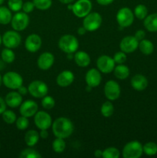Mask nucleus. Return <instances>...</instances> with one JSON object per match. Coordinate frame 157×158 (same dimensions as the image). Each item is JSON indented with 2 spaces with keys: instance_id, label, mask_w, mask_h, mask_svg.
<instances>
[{
  "instance_id": "obj_1",
  "label": "nucleus",
  "mask_w": 157,
  "mask_h": 158,
  "mask_svg": "<svg viewBox=\"0 0 157 158\" xmlns=\"http://www.w3.org/2000/svg\"><path fill=\"white\" fill-rule=\"evenodd\" d=\"M52 133L55 137L66 139L70 137L74 131L72 122L66 117H58L52 124Z\"/></svg>"
},
{
  "instance_id": "obj_2",
  "label": "nucleus",
  "mask_w": 157,
  "mask_h": 158,
  "mask_svg": "<svg viewBox=\"0 0 157 158\" xmlns=\"http://www.w3.org/2000/svg\"><path fill=\"white\" fill-rule=\"evenodd\" d=\"M78 46L79 43L76 37L70 34L62 35L58 43V48L66 54L75 53L78 50Z\"/></svg>"
},
{
  "instance_id": "obj_3",
  "label": "nucleus",
  "mask_w": 157,
  "mask_h": 158,
  "mask_svg": "<svg viewBox=\"0 0 157 158\" xmlns=\"http://www.w3.org/2000/svg\"><path fill=\"white\" fill-rule=\"evenodd\" d=\"M103 23V18L98 12H90L83 18V26L87 32H94L99 29Z\"/></svg>"
},
{
  "instance_id": "obj_4",
  "label": "nucleus",
  "mask_w": 157,
  "mask_h": 158,
  "mask_svg": "<svg viewBox=\"0 0 157 158\" xmlns=\"http://www.w3.org/2000/svg\"><path fill=\"white\" fill-rule=\"evenodd\" d=\"M143 154V145L137 140L129 142L123 149V157L124 158H139Z\"/></svg>"
},
{
  "instance_id": "obj_5",
  "label": "nucleus",
  "mask_w": 157,
  "mask_h": 158,
  "mask_svg": "<svg viewBox=\"0 0 157 158\" xmlns=\"http://www.w3.org/2000/svg\"><path fill=\"white\" fill-rule=\"evenodd\" d=\"M2 83L10 89H18L23 84V78L18 73L10 71L2 77Z\"/></svg>"
},
{
  "instance_id": "obj_6",
  "label": "nucleus",
  "mask_w": 157,
  "mask_h": 158,
  "mask_svg": "<svg viewBox=\"0 0 157 158\" xmlns=\"http://www.w3.org/2000/svg\"><path fill=\"white\" fill-rule=\"evenodd\" d=\"M29 94L35 98H42L49 92V87L46 83L41 80H34L29 83L28 86Z\"/></svg>"
},
{
  "instance_id": "obj_7",
  "label": "nucleus",
  "mask_w": 157,
  "mask_h": 158,
  "mask_svg": "<svg viewBox=\"0 0 157 158\" xmlns=\"http://www.w3.org/2000/svg\"><path fill=\"white\" fill-rule=\"evenodd\" d=\"M116 21L121 28L129 27L134 22V12L128 7L121 8L117 12Z\"/></svg>"
},
{
  "instance_id": "obj_8",
  "label": "nucleus",
  "mask_w": 157,
  "mask_h": 158,
  "mask_svg": "<svg viewBox=\"0 0 157 158\" xmlns=\"http://www.w3.org/2000/svg\"><path fill=\"white\" fill-rule=\"evenodd\" d=\"M29 24V17L27 13L24 12H17L12 16L11 25L14 30L23 31L28 27Z\"/></svg>"
},
{
  "instance_id": "obj_9",
  "label": "nucleus",
  "mask_w": 157,
  "mask_h": 158,
  "mask_svg": "<svg viewBox=\"0 0 157 158\" xmlns=\"http://www.w3.org/2000/svg\"><path fill=\"white\" fill-rule=\"evenodd\" d=\"M92 4L90 0H78L72 6V12L78 18H84L90 13Z\"/></svg>"
},
{
  "instance_id": "obj_10",
  "label": "nucleus",
  "mask_w": 157,
  "mask_h": 158,
  "mask_svg": "<svg viewBox=\"0 0 157 158\" xmlns=\"http://www.w3.org/2000/svg\"><path fill=\"white\" fill-rule=\"evenodd\" d=\"M22 42V37L18 31L9 30L2 35V43L6 48L15 49L18 47Z\"/></svg>"
},
{
  "instance_id": "obj_11",
  "label": "nucleus",
  "mask_w": 157,
  "mask_h": 158,
  "mask_svg": "<svg viewBox=\"0 0 157 158\" xmlns=\"http://www.w3.org/2000/svg\"><path fill=\"white\" fill-rule=\"evenodd\" d=\"M104 94L110 101H114L119 98L121 94V88L119 84L115 80H109L104 86Z\"/></svg>"
},
{
  "instance_id": "obj_12",
  "label": "nucleus",
  "mask_w": 157,
  "mask_h": 158,
  "mask_svg": "<svg viewBox=\"0 0 157 158\" xmlns=\"http://www.w3.org/2000/svg\"><path fill=\"white\" fill-rule=\"evenodd\" d=\"M34 123L39 130H48L52 127V117L46 111H38L34 115Z\"/></svg>"
},
{
  "instance_id": "obj_13",
  "label": "nucleus",
  "mask_w": 157,
  "mask_h": 158,
  "mask_svg": "<svg viewBox=\"0 0 157 158\" xmlns=\"http://www.w3.org/2000/svg\"><path fill=\"white\" fill-rule=\"evenodd\" d=\"M115 63L114 61L113 58L110 57L109 56L103 55L98 58L96 61L97 69L101 73L105 74L110 73L113 72V69L115 68Z\"/></svg>"
},
{
  "instance_id": "obj_14",
  "label": "nucleus",
  "mask_w": 157,
  "mask_h": 158,
  "mask_svg": "<svg viewBox=\"0 0 157 158\" xmlns=\"http://www.w3.org/2000/svg\"><path fill=\"white\" fill-rule=\"evenodd\" d=\"M139 42L134 35H128L124 37L119 43V49L126 53H132L139 47Z\"/></svg>"
},
{
  "instance_id": "obj_15",
  "label": "nucleus",
  "mask_w": 157,
  "mask_h": 158,
  "mask_svg": "<svg viewBox=\"0 0 157 158\" xmlns=\"http://www.w3.org/2000/svg\"><path fill=\"white\" fill-rule=\"evenodd\" d=\"M38 104L34 100H27L22 102L20 105L19 113L21 116H24L29 118V117H34V115L38 112Z\"/></svg>"
},
{
  "instance_id": "obj_16",
  "label": "nucleus",
  "mask_w": 157,
  "mask_h": 158,
  "mask_svg": "<svg viewBox=\"0 0 157 158\" xmlns=\"http://www.w3.org/2000/svg\"><path fill=\"white\" fill-rule=\"evenodd\" d=\"M42 39L38 35L35 33L28 35L25 40V47L26 50L30 52H35L39 50L42 46Z\"/></svg>"
},
{
  "instance_id": "obj_17",
  "label": "nucleus",
  "mask_w": 157,
  "mask_h": 158,
  "mask_svg": "<svg viewBox=\"0 0 157 158\" xmlns=\"http://www.w3.org/2000/svg\"><path fill=\"white\" fill-rule=\"evenodd\" d=\"M100 73L101 72L98 69H95V68L88 70L85 77L86 84L92 88L99 86L102 82V76Z\"/></svg>"
},
{
  "instance_id": "obj_18",
  "label": "nucleus",
  "mask_w": 157,
  "mask_h": 158,
  "mask_svg": "<svg viewBox=\"0 0 157 158\" xmlns=\"http://www.w3.org/2000/svg\"><path fill=\"white\" fill-rule=\"evenodd\" d=\"M55 57L53 54L49 52H44L38 56L37 60L38 67L42 70H48L54 64Z\"/></svg>"
},
{
  "instance_id": "obj_19",
  "label": "nucleus",
  "mask_w": 157,
  "mask_h": 158,
  "mask_svg": "<svg viewBox=\"0 0 157 158\" xmlns=\"http://www.w3.org/2000/svg\"><path fill=\"white\" fill-rule=\"evenodd\" d=\"M75 80L74 73L70 70H63L56 77V83L61 87L69 86Z\"/></svg>"
},
{
  "instance_id": "obj_20",
  "label": "nucleus",
  "mask_w": 157,
  "mask_h": 158,
  "mask_svg": "<svg viewBox=\"0 0 157 158\" xmlns=\"http://www.w3.org/2000/svg\"><path fill=\"white\" fill-rule=\"evenodd\" d=\"M130 83L132 87L136 91H143L146 89L148 86L147 78L142 74H136L133 76L130 80Z\"/></svg>"
},
{
  "instance_id": "obj_21",
  "label": "nucleus",
  "mask_w": 157,
  "mask_h": 158,
  "mask_svg": "<svg viewBox=\"0 0 157 158\" xmlns=\"http://www.w3.org/2000/svg\"><path fill=\"white\" fill-rule=\"evenodd\" d=\"M5 101L9 107L16 108L22 103V96L18 91H11L6 96Z\"/></svg>"
},
{
  "instance_id": "obj_22",
  "label": "nucleus",
  "mask_w": 157,
  "mask_h": 158,
  "mask_svg": "<svg viewBox=\"0 0 157 158\" xmlns=\"http://www.w3.org/2000/svg\"><path fill=\"white\" fill-rule=\"evenodd\" d=\"M74 60L79 67H87L91 63V58L89 54L84 51H76L74 55Z\"/></svg>"
},
{
  "instance_id": "obj_23",
  "label": "nucleus",
  "mask_w": 157,
  "mask_h": 158,
  "mask_svg": "<svg viewBox=\"0 0 157 158\" xmlns=\"http://www.w3.org/2000/svg\"><path fill=\"white\" fill-rule=\"evenodd\" d=\"M143 25L149 32H157V13H152L150 15H148L144 19Z\"/></svg>"
},
{
  "instance_id": "obj_24",
  "label": "nucleus",
  "mask_w": 157,
  "mask_h": 158,
  "mask_svg": "<svg viewBox=\"0 0 157 158\" xmlns=\"http://www.w3.org/2000/svg\"><path fill=\"white\" fill-rule=\"evenodd\" d=\"M39 138V133H38L35 130H29L25 134V143L29 148H32L38 143Z\"/></svg>"
},
{
  "instance_id": "obj_25",
  "label": "nucleus",
  "mask_w": 157,
  "mask_h": 158,
  "mask_svg": "<svg viewBox=\"0 0 157 158\" xmlns=\"http://www.w3.org/2000/svg\"><path fill=\"white\" fill-rule=\"evenodd\" d=\"M113 73L117 79L124 80L129 77V74H130V70H129V68L126 65L118 64L114 68Z\"/></svg>"
},
{
  "instance_id": "obj_26",
  "label": "nucleus",
  "mask_w": 157,
  "mask_h": 158,
  "mask_svg": "<svg viewBox=\"0 0 157 158\" xmlns=\"http://www.w3.org/2000/svg\"><path fill=\"white\" fill-rule=\"evenodd\" d=\"M139 49L140 52L146 56L151 55L154 51V45L150 40L143 39L139 43Z\"/></svg>"
},
{
  "instance_id": "obj_27",
  "label": "nucleus",
  "mask_w": 157,
  "mask_h": 158,
  "mask_svg": "<svg viewBox=\"0 0 157 158\" xmlns=\"http://www.w3.org/2000/svg\"><path fill=\"white\" fill-rule=\"evenodd\" d=\"M12 19V12L9 8L0 6V24L8 25Z\"/></svg>"
},
{
  "instance_id": "obj_28",
  "label": "nucleus",
  "mask_w": 157,
  "mask_h": 158,
  "mask_svg": "<svg viewBox=\"0 0 157 158\" xmlns=\"http://www.w3.org/2000/svg\"><path fill=\"white\" fill-rule=\"evenodd\" d=\"M52 150L55 151L57 154H61V153L64 152L65 149L66 148V143L64 139L59 138V137H56L55 140H53L52 143Z\"/></svg>"
},
{
  "instance_id": "obj_29",
  "label": "nucleus",
  "mask_w": 157,
  "mask_h": 158,
  "mask_svg": "<svg viewBox=\"0 0 157 158\" xmlns=\"http://www.w3.org/2000/svg\"><path fill=\"white\" fill-rule=\"evenodd\" d=\"M1 57L3 62L6 63H13L15 59V55L12 51V49L9 48H5L2 49L1 52Z\"/></svg>"
},
{
  "instance_id": "obj_30",
  "label": "nucleus",
  "mask_w": 157,
  "mask_h": 158,
  "mask_svg": "<svg viewBox=\"0 0 157 158\" xmlns=\"http://www.w3.org/2000/svg\"><path fill=\"white\" fill-rule=\"evenodd\" d=\"M100 111H101V114L104 117H106V118L110 117L114 113L113 104L111 103L110 100L105 102V103H103V105H102Z\"/></svg>"
},
{
  "instance_id": "obj_31",
  "label": "nucleus",
  "mask_w": 157,
  "mask_h": 158,
  "mask_svg": "<svg viewBox=\"0 0 157 158\" xmlns=\"http://www.w3.org/2000/svg\"><path fill=\"white\" fill-rule=\"evenodd\" d=\"M134 15L138 19L143 20L148 15V9L145 5H137L134 9Z\"/></svg>"
},
{
  "instance_id": "obj_32",
  "label": "nucleus",
  "mask_w": 157,
  "mask_h": 158,
  "mask_svg": "<svg viewBox=\"0 0 157 158\" xmlns=\"http://www.w3.org/2000/svg\"><path fill=\"white\" fill-rule=\"evenodd\" d=\"M2 117L3 121L8 124H12V123H15L17 119L16 114L11 110H6L2 114Z\"/></svg>"
},
{
  "instance_id": "obj_33",
  "label": "nucleus",
  "mask_w": 157,
  "mask_h": 158,
  "mask_svg": "<svg viewBox=\"0 0 157 158\" xmlns=\"http://www.w3.org/2000/svg\"><path fill=\"white\" fill-rule=\"evenodd\" d=\"M143 153L147 156H154L157 154V144L154 142H148L143 145Z\"/></svg>"
},
{
  "instance_id": "obj_34",
  "label": "nucleus",
  "mask_w": 157,
  "mask_h": 158,
  "mask_svg": "<svg viewBox=\"0 0 157 158\" xmlns=\"http://www.w3.org/2000/svg\"><path fill=\"white\" fill-rule=\"evenodd\" d=\"M41 154L32 148H27L21 151L19 154L20 158H40Z\"/></svg>"
},
{
  "instance_id": "obj_35",
  "label": "nucleus",
  "mask_w": 157,
  "mask_h": 158,
  "mask_svg": "<svg viewBox=\"0 0 157 158\" xmlns=\"http://www.w3.org/2000/svg\"><path fill=\"white\" fill-rule=\"evenodd\" d=\"M119 157L120 151L113 147H110L103 151V158H119Z\"/></svg>"
},
{
  "instance_id": "obj_36",
  "label": "nucleus",
  "mask_w": 157,
  "mask_h": 158,
  "mask_svg": "<svg viewBox=\"0 0 157 158\" xmlns=\"http://www.w3.org/2000/svg\"><path fill=\"white\" fill-rule=\"evenodd\" d=\"M33 3L35 7L39 10L45 11L49 9L52 6V0H33Z\"/></svg>"
},
{
  "instance_id": "obj_37",
  "label": "nucleus",
  "mask_w": 157,
  "mask_h": 158,
  "mask_svg": "<svg viewBox=\"0 0 157 158\" xmlns=\"http://www.w3.org/2000/svg\"><path fill=\"white\" fill-rule=\"evenodd\" d=\"M41 104L42 107L46 110H52L55 106V101L54 98H52L51 96H45L42 98Z\"/></svg>"
},
{
  "instance_id": "obj_38",
  "label": "nucleus",
  "mask_w": 157,
  "mask_h": 158,
  "mask_svg": "<svg viewBox=\"0 0 157 158\" xmlns=\"http://www.w3.org/2000/svg\"><path fill=\"white\" fill-rule=\"evenodd\" d=\"M29 125V121L28 117H24V116H21L18 118L16 119L15 121V126H16L17 129L19 131H25L28 128Z\"/></svg>"
},
{
  "instance_id": "obj_39",
  "label": "nucleus",
  "mask_w": 157,
  "mask_h": 158,
  "mask_svg": "<svg viewBox=\"0 0 157 158\" xmlns=\"http://www.w3.org/2000/svg\"><path fill=\"white\" fill-rule=\"evenodd\" d=\"M22 0H9L8 1V6L12 12H19L22 9Z\"/></svg>"
},
{
  "instance_id": "obj_40",
  "label": "nucleus",
  "mask_w": 157,
  "mask_h": 158,
  "mask_svg": "<svg viewBox=\"0 0 157 158\" xmlns=\"http://www.w3.org/2000/svg\"><path fill=\"white\" fill-rule=\"evenodd\" d=\"M112 58L116 64H123L127 60V56H126V52L119 51V52H115Z\"/></svg>"
},
{
  "instance_id": "obj_41",
  "label": "nucleus",
  "mask_w": 157,
  "mask_h": 158,
  "mask_svg": "<svg viewBox=\"0 0 157 158\" xmlns=\"http://www.w3.org/2000/svg\"><path fill=\"white\" fill-rule=\"evenodd\" d=\"M35 6H34V3L33 2H30V1H28L26 2L23 3V6H22V10L23 12H26V13H30L32 12V11L34 10L35 9Z\"/></svg>"
},
{
  "instance_id": "obj_42",
  "label": "nucleus",
  "mask_w": 157,
  "mask_h": 158,
  "mask_svg": "<svg viewBox=\"0 0 157 158\" xmlns=\"http://www.w3.org/2000/svg\"><path fill=\"white\" fill-rule=\"evenodd\" d=\"M134 36H135V39L139 42L141 41V40H143V39H145V36H146V32H145V31L143 30V29H139V30H137L136 32H135Z\"/></svg>"
},
{
  "instance_id": "obj_43",
  "label": "nucleus",
  "mask_w": 157,
  "mask_h": 158,
  "mask_svg": "<svg viewBox=\"0 0 157 158\" xmlns=\"http://www.w3.org/2000/svg\"><path fill=\"white\" fill-rule=\"evenodd\" d=\"M6 106H7V104H6L5 100L0 97V114H2L5 110H6Z\"/></svg>"
},
{
  "instance_id": "obj_44",
  "label": "nucleus",
  "mask_w": 157,
  "mask_h": 158,
  "mask_svg": "<svg viewBox=\"0 0 157 158\" xmlns=\"http://www.w3.org/2000/svg\"><path fill=\"white\" fill-rule=\"evenodd\" d=\"M18 92L21 94L22 96H25L29 93V90H28V88H26V86H24L23 85H22L20 87L18 88Z\"/></svg>"
},
{
  "instance_id": "obj_45",
  "label": "nucleus",
  "mask_w": 157,
  "mask_h": 158,
  "mask_svg": "<svg viewBox=\"0 0 157 158\" xmlns=\"http://www.w3.org/2000/svg\"><path fill=\"white\" fill-rule=\"evenodd\" d=\"M96 2L100 6H109L113 2L114 0H96Z\"/></svg>"
},
{
  "instance_id": "obj_46",
  "label": "nucleus",
  "mask_w": 157,
  "mask_h": 158,
  "mask_svg": "<svg viewBox=\"0 0 157 158\" xmlns=\"http://www.w3.org/2000/svg\"><path fill=\"white\" fill-rule=\"evenodd\" d=\"M39 137L42 139H44V140L47 139L48 137H49V133H48L47 130H40Z\"/></svg>"
},
{
  "instance_id": "obj_47",
  "label": "nucleus",
  "mask_w": 157,
  "mask_h": 158,
  "mask_svg": "<svg viewBox=\"0 0 157 158\" xmlns=\"http://www.w3.org/2000/svg\"><path fill=\"white\" fill-rule=\"evenodd\" d=\"M94 156L97 158L103 157V151H101V150L99 149L95 150V152H94Z\"/></svg>"
},
{
  "instance_id": "obj_48",
  "label": "nucleus",
  "mask_w": 157,
  "mask_h": 158,
  "mask_svg": "<svg viewBox=\"0 0 157 158\" xmlns=\"http://www.w3.org/2000/svg\"><path fill=\"white\" fill-rule=\"evenodd\" d=\"M86 32H87V31H86V29H85L83 26H82V27H79L78 29H77V33H78V35H84V34L86 33Z\"/></svg>"
},
{
  "instance_id": "obj_49",
  "label": "nucleus",
  "mask_w": 157,
  "mask_h": 158,
  "mask_svg": "<svg viewBox=\"0 0 157 158\" xmlns=\"http://www.w3.org/2000/svg\"><path fill=\"white\" fill-rule=\"evenodd\" d=\"M62 4H69V3H72L74 0H58Z\"/></svg>"
},
{
  "instance_id": "obj_50",
  "label": "nucleus",
  "mask_w": 157,
  "mask_h": 158,
  "mask_svg": "<svg viewBox=\"0 0 157 158\" xmlns=\"http://www.w3.org/2000/svg\"><path fill=\"white\" fill-rule=\"evenodd\" d=\"M72 6H73V4H71V3H69V4H68V9H69V10L72 11Z\"/></svg>"
},
{
  "instance_id": "obj_51",
  "label": "nucleus",
  "mask_w": 157,
  "mask_h": 158,
  "mask_svg": "<svg viewBox=\"0 0 157 158\" xmlns=\"http://www.w3.org/2000/svg\"><path fill=\"white\" fill-rule=\"evenodd\" d=\"M2 77L1 73H0V86H2Z\"/></svg>"
},
{
  "instance_id": "obj_52",
  "label": "nucleus",
  "mask_w": 157,
  "mask_h": 158,
  "mask_svg": "<svg viewBox=\"0 0 157 158\" xmlns=\"http://www.w3.org/2000/svg\"><path fill=\"white\" fill-rule=\"evenodd\" d=\"M2 43V37L1 36V35H0V45Z\"/></svg>"
},
{
  "instance_id": "obj_53",
  "label": "nucleus",
  "mask_w": 157,
  "mask_h": 158,
  "mask_svg": "<svg viewBox=\"0 0 157 158\" xmlns=\"http://www.w3.org/2000/svg\"><path fill=\"white\" fill-rule=\"evenodd\" d=\"M5 2V0H0V6H2V5L3 4V2Z\"/></svg>"
}]
</instances>
